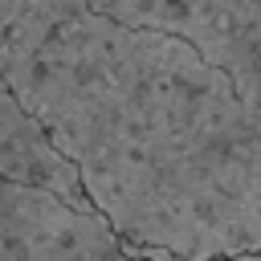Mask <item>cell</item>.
Masks as SVG:
<instances>
[{"label":"cell","mask_w":261,"mask_h":261,"mask_svg":"<svg viewBox=\"0 0 261 261\" xmlns=\"http://www.w3.org/2000/svg\"><path fill=\"white\" fill-rule=\"evenodd\" d=\"M12 12H16V0H0V49H4V37H8ZM0 86H4V69H0Z\"/></svg>","instance_id":"5"},{"label":"cell","mask_w":261,"mask_h":261,"mask_svg":"<svg viewBox=\"0 0 261 261\" xmlns=\"http://www.w3.org/2000/svg\"><path fill=\"white\" fill-rule=\"evenodd\" d=\"M241 261H261V253H257V257H241Z\"/></svg>","instance_id":"6"},{"label":"cell","mask_w":261,"mask_h":261,"mask_svg":"<svg viewBox=\"0 0 261 261\" xmlns=\"http://www.w3.org/2000/svg\"><path fill=\"white\" fill-rule=\"evenodd\" d=\"M0 261H143L102 212L0 179Z\"/></svg>","instance_id":"3"},{"label":"cell","mask_w":261,"mask_h":261,"mask_svg":"<svg viewBox=\"0 0 261 261\" xmlns=\"http://www.w3.org/2000/svg\"><path fill=\"white\" fill-rule=\"evenodd\" d=\"M0 69L143 261L261 253V110L188 41L16 0Z\"/></svg>","instance_id":"1"},{"label":"cell","mask_w":261,"mask_h":261,"mask_svg":"<svg viewBox=\"0 0 261 261\" xmlns=\"http://www.w3.org/2000/svg\"><path fill=\"white\" fill-rule=\"evenodd\" d=\"M102 16L130 24V29H155L188 41L200 57H208L249 106L261 110V4L241 0H118V4H94Z\"/></svg>","instance_id":"2"},{"label":"cell","mask_w":261,"mask_h":261,"mask_svg":"<svg viewBox=\"0 0 261 261\" xmlns=\"http://www.w3.org/2000/svg\"><path fill=\"white\" fill-rule=\"evenodd\" d=\"M0 179L49 192L82 212H98L77 167L57 151L49 130L29 114V106L8 86H0Z\"/></svg>","instance_id":"4"}]
</instances>
